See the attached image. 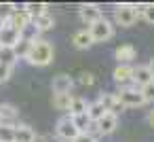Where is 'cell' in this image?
Listing matches in <instances>:
<instances>
[{"label": "cell", "mask_w": 154, "mask_h": 142, "mask_svg": "<svg viewBox=\"0 0 154 142\" xmlns=\"http://www.w3.org/2000/svg\"><path fill=\"white\" fill-rule=\"evenodd\" d=\"M55 134H57V138H59V140H63V142H72V140L78 136V129H76V125H74L72 117H61V119L57 121Z\"/></svg>", "instance_id": "5"}, {"label": "cell", "mask_w": 154, "mask_h": 142, "mask_svg": "<svg viewBox=\"0 0 154 142\" xmlns=\"http://www.w3.org/2000/svg\"><path fill=\"white\" fill-rule=\"evenodd\" d=\"M72 45H74L76 49H89V47H91V45H95V43H93V38H91L89 30L85 28V30L74 32V36H72Z\"/></svg>", "instance_id": "17"}, {"label": "cell", "mask_w": 154, "mask_h": 142, "mask_svg": "<svg viewBox=\"0 0 154 142\" xmlns=\"http://www.w3.org/2000/svg\"><path fill=\"white\" fill-rule=\"evenodd\" d=\"M116 127H118V117L112 115V112H106V115L97 121V131H99V136H110Z\"/></svg>", "instance_id": "12"}, {"label": "cell", "mask_w": 154, "mask_h": 142, "mask_svg": "<svg viewBox=\"0 0 154 142\" xmlns=\"http://www.w3.org/2000/svg\"><path fill=\"white\" fill-rule=\"evenodd\" d=\"M23 11L30 15V19H34V17H38L40 13L49 11V5H45V2H28V5H23Z\"/></svg>", "instance_id": "23"}, {"label": "cell", "mask_w": 154, "mask_h": 142, "mask_svg": "<svg viewBox=\"0 0 154 142\" xmlns=\"http://www.w3.org/2000/svg\"><path fill=\"white\" fill-rule=\"evenodd\" d=\"M148 24H152L154 26V2H148L146 5V11H143V15H141Z\"/></svg>", "instance_id": "30"}, {"label": "cell", "mask_w": 154, "mask_h": 142, "mask_svg": "<svg viewBox=\"0 0 154 142\" xmlns=\"http://www.w3.org/2000/svg\"><path fill=\"white\" fill-rule=\"evenodd\" d=\"M103 115H106V108H103V104H101L99 100L89 102V106H87V117H89V121H91V123H97Z\"/></svg>", "instance_id": "19"}, {"label": "cell", "mask_w": 154, "mask_h": 142, "mask_svg": "<svg viewBox=\"0 0 154 142\" xmlns=\"http://www.w3.org/2000/svg\"><path fill=\"white\" fill-rule=\"evenodd\" d=\"M13 13V2H0V19L7 21Z\"/></svg>", "instance_id": "29"}, {"label": "cell", "mask_w": 154, "mask_h": 142, "mask_svg": "<svg viewBox=\"0 0 154 142\" xmlns=\"http://www.w3.org/2000/svg\"><path fill=\"white\" fill-rule=\"evenodd\" d=\"M19 34H21V38H23V40H28V43H36V40H40V34H42V32H40L32 21H30V24H28Z\"/></svg>", "instance_id": "22"}, {"label": "cell", "mask_w": 154, "mask_h": 142, "mask_svg": "<svg viewBox=\"0 0 154 142\" xmlns=\"http://www.w3.org/2000/svg\"><path fill=\"white\" fill-rule=\"evenodd\" d=\"M118 102L122 104V108H137V106H143V95L139 91V87L131 85V87H122L118 93H116Z\"/></svg>", "instance_id": "2"}, {"label": "cell", "mask_w": 154, "mask_h": 142, "mask_svg": "<svg viewBox=\"0 0 154 142\" xmlns=\"http://www.w3.org/2000/svg\"><path fill=\"white\" fill-rule=\"evenodd\" d=\"M72 87H74V79L70 74H66V72L55 74L53 81H51V91L53 93H70Z\"/></svg>", "instance_id": "8"}, {"label": "cell", "mask_w": 154, "mask_h": 142, "mask_svg": "<svg viewBox=\"0 0 154 142\" xmlns=\"http://www.w3.org/2000/svg\"><path fill=\"white\" fill-rule=\"evenodd\" d=\"M32 24H34L40 32H47V30H53L55 19H53V15H51L49 11H45V13H40L38 17H34V19H32Z\"/></svg>", "instance_id": "18"}, {"label": "cell", "mask_w": 154, "mask_h": 142, "mask_svg": "<svg viewBox=\"0 0 154 142\" xmlns=\"http://www.w3.org/2000/svg\"><path fill=\"white\" fill-rule=\"evenodd\" d=\"M61 142H63V140H61Z\"/></svg>", "instance_id": "37"}, {"label": "cell", "mask_w": 154, "mask_h": 142, "mask_svg": "<svg viewBox=\"0 0 154 142\" xmlns=\"http://www.w3.org/2000/svg\"><path fill=\"white\" fill-rule=\"evenodd\" d=\"M11 74H13V68L0 64V83H7V81L11 79Z\"/></svg>", "instance_id": "31"}, {"label": "cell", "mask_w": 154, "mask_h": 142, "mask_svg": "<svg viewBox=\"0 0 154 142\" xmlns=\"http://www.w3.org/2000/svg\"><path fill=\"white\" fill-rule=\"evenodd\" d=\"M148 70H150V74H152V76H154V57H152V60H150V64H148Z\"/></svg>", "instance_id": "35"}, {"label": "cell", "mask_w": 154, "mask_h": 142, "mask_svg": "<svg viewBox=\"0 0 154 142\" xmlns=\"http://www.w3.org/2000/svg\"><path fill=\"white\" fill-rule=\"evenodd\" d=\"M154 81V76L150 74V70H148V66H133V85L135 87H143V85H148V83H152Z\"/></svg>", "instance_id": "13"}, {"label": "cell", "mask_w": 154, "mask_h": 142, "mask_svg": "<svg viewBox=\"0 0 154 142\" xmlns=\"http://www.w3.org/2000/svg\"><path fill=\"white\" fill-rule=\"evenodd\" d=\"M148 123L154 127V110H150V112H148Z\"/></svg>", "instance_id": "34"}, {"label": "cell", "mask_w": 154, "mask_h": 142, "mask_svg": "<svg viewBox=\"0 0 154 142\" xmlns=\"http://www.w3.org/2000/svg\"><path fill=\"white\" fill-rule=\"evenodd\" d=\"M72 142H97V140H95L93 136H89V134H78Z\"/></svg>", "instance_id": "33"}, {"label": "cell", "mask_w": 154, "mask_h": 142, "mask_svg": "<svg viewBox=\"0 0 154 142\" xmlns=\"http://www.w3.org/2000/svg\"><path fill=\"white\" fill-rule=\"evenodd\" d=\"M70 102H72V95L70 93H53V98H51L53 108L55 110H61V112H66L70 108Z\"/></svg>", "instance_id": "20"}, {"label": "cell", "mask_w": 154, "mask_h": 142, "mask_svg": "<svg viewBox=\"0 0 154 142\" xmlns=\"http://www.w3.org/2000/svg\"><path fill=\"white\" fill-rule=\"evenodd\" d=\"M36 131L30 127V125H15V136H13V142H36Z\"/></svg>", "instance_id": "14"}, {"label": "cell", "mask_w": 154, "mask_h": 142, "mask_svg": "<svg viewBox=\"0 0 154 142\" xmlns=\"http://www.w3.org/2000/svg\"><path fill=\"white\" fill-rule=\"evenodd\" d=\"M72 121H74V125H76L78 134H87V129H89V125H91V121H89L87 112H85V115H78V117H72Z\"/></svg>", "instance_id": "27"}, {"label": "cell", "mask_w": 154, "mask_h": 142, "mask_svg": "<svg viewBox=\"0 0 154 142\" xmlns=\"http://www.w3.org/2000/svg\"><path fill=\"white\" fill-rule=\"evenodd\" d=\"M19 117V110L13 106V104H0V123H7V125H17Z\"/></svg>", "instance_id": "16"}, {"label": "cell", "mask_w": 154, "mask_h": 142, "mask_svg": "<svg viewBox=\"0 0 154 142\" xmlns=\"http://www.w3.org/2000/svg\"><path fill=\"white\" fill-rule=\"evenodd\" d=\"M93 83H95V76H93L91 72H82V74H80V85L89 87V85H93Z\"/></svg>", "instance_id": "32"}, {"label": "cell", "mask_w": 154, "mask_h": 142, "mask_svg": "<svg viewBox=\"0 0 154 142\" xmlns=\"http://www.w3.org/2000/svg\"><path fill=\"white\" fill-rule=\"evenodd\" d=\"M19 40H21V34H19L15 28H11L9 24H5L2 30H0V47H9V49H13Z\"/></svg>", "instance_id": "10"}, {"label": "cell", "mask_w": 154, "mask_h": 142, "mask_svg": "<svg viewBox=\"0 0 154 142\" xmlns=\"http://www.w3.org/2000/svg\"><path fill=\"white\" fill-rule=\"evenodd\" d=\"M87 30H89V34H91V38H93V43H106V40H110V38L114 36V26H112V21H108L106 17H101L99 21H95V24L89 26Z\"/></svg>", "instance_id": "3"}, {"label": "cell", "mask_w": 154, "mask_h": 142, "mask_svg": "<svg viewBox=\"0 0 154 142\" xmlns=\"http://www.w3.org/2000/svg\"><path fill=\"white\" fill-rule=\"evenodd\" d=\"M53 57H55L53 45H51L49 40L40 38V40H36V43H32V45H30V53H28L26 62H28L30 66L45 68V66H49V64L53 62Z\"/></svg>", "instance_id": "1"}, {"label": "cell", "mask_w": 154, "mask_h": 142, "mask_svg": "<svg viewBox=\"0 0 154 142\" xmlns=\"http://www.w3.org/2000/svg\"><path fill=\"white\" fill-rule=\"evenodd\" d=\"M139 91H141V95H143V102H154V81L148 83V85H143Z\"/></svg>", "instance_id": "28"}, {"label": "cell", "mask_w": 154, "mask_h": 142, "mask_svg": "<svg viewBox=\"0 0 154 142\" xmlns=\"http://www.w3.org/2000/svg\"><path fill=\"white\" fill-rule=\"evenodd\" d=\"M2 26H5V21H2V19H0V30H2Z\"/></svg>", "instance_id": "36"}, {"label": "cell", "mask_w": 154, "mask_h": 142, "mask_svg": "<svg viewBox=\"0 0 154 142\" xmlns=\"http://www.w3.org/2000/svg\"><path fill=\"white\" fill-rule=\"evenodd\" d=\"M87 106H89V102L85 100V98H72V102H70V108H68V117H78V115H85L87 112Z\"/></svg>", "instance_id": "21"}, {"label": "cell", "mask_w": 154, "mask_h": 142, "mask_svg": "<svg viewBox=\"0 0 154 142\" xmlns=\"http://www.w3.org/2000/svg\"><path fill=\"white\" fill-rule=\"evenodd\" d=\"M78 15H80V21L87 24V26H93L95 21H99V19L103 17L101 9H99L97 5H82L80 11H78Z\"/></svg>", "instance_id": "9"}, {"label": "cell", "mask_w": 154, "mask_h": 142, "mask_svg": "<svg viewBox=\"0 0 154 142\" xmlns=\"http://www.w3.org/2000/svg\"><path fill=\"white\" fill-rule=\"evenodd\" d=\"M32 19H30V15L23 11V7H19V5H13V13H11V17L5 21V24H9L11 28H15L17 32H21L28 24H30Z\"/></svg>", "instance_id": "6"}, {"label": "cell", "mask_w": 154, "mask_h": 142, "mask_svg": "<svg viewBox=\"0 0 154 142\" xmlns=\"http://www.w3.org/2000/svg\"><path fill=\"white\" fill-rule=\"evenodd\" d=\"M13 136H15V125L0 123V142H13Z\"/></svg>", "instance_id": "25"}, {"label": "cell", "mask_w": 154, "mask_h": 142, "mask_svg": "<svg viewBox=\"0 0 154 142\" xmlns=\"http://www.w3.org/2000/svg\"><path fill=\"white\" fill-rule=\"evenodd\" d=\"M114 83H118L120 87H131L133 85V66L129 64H118L112 72Z\"/></svg>", "instance_id": "7"}, {"label": "cell", "mask_w": 154, "mask_h": 142, "mask_svg": "<svg viewBox=\"0 0 154 142\" xmlns=\"http://www.w3.org/2000/svg\"><path fill=\"white\" fill-rule=\"evenodd\" d=\"M0 64H5V66L13 68V66L17 64V55H15V51L9 49V47H0Z\"/></svg>", "instance_id": "24"}, {"label": "cell", "mask_w": 154, "mask_h": 142, "mask_svg": "<svg viewBox=\"0 0 154 142\" xmlns=\"http://www.w3.org/2000/svg\"><path fill=\"white\" fill-rule=\"evenodd\" d=\"M135 55H137V49H135L131 43H122V45H118L116 51H114V57L118 60V64H129V66H131V62L135 60Z\"/></svg>", "instance_id": "11"}, {"label": "cell", "mask_w": 154, "mask_h": 142, "mask_svg": "<svg viewBox=\"0 0 154 142\" xmlns=\"http://www.w3.org/2000/svg\"><path fill=\"white\" fill-rule=\"evenodd\" d=\"M30 45L32 43H28V40H19L15 47H13V51H15V55H17V60H26L28 57V53H30Z\"/></svg>", "instance_id": "26"}, {"label": "cell", "mask_w": 154, "mask_h": 142, "mask_svg": "<svg viewBox=\"0 0 154 142\" xmlns=\"http://www.w3.org/2000/svg\"><path fill=\"white\" fill-rule=\"evenodd\" d=\"M99 102L103 104L106 112H112V115H116V117H118V112L122 110V104L118 102L116 93H101V95H99Z\"/></svg>", "instance_id": "15"}, {"label": "cell", "mask_w": 154, "mask_h": 142, "mask_svg": "<svg viewBox=\"0 0 154 142\" xmlns=\"http://www.w3.org/2000/svg\"><path fill=\"white\" fill-rule=\"evenodd\" d=\"M114 21L120 28H129L137 21V13H135V5H118L114 11Z\"/></svg>", "instance_id": "4"}]
</instances>
